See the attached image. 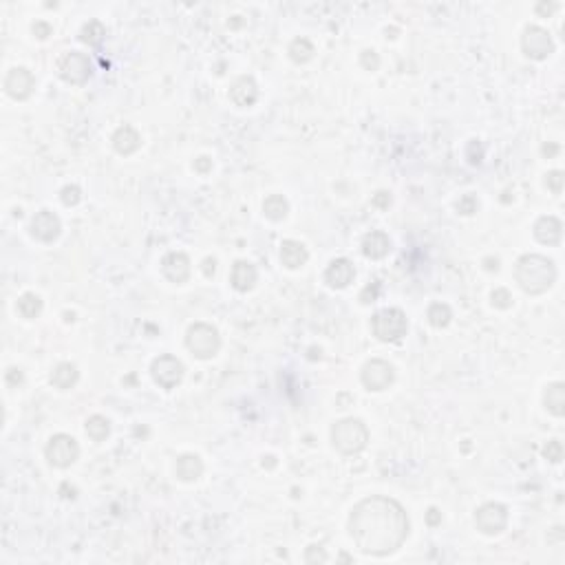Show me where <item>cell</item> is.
Segmentation results:
<instances>
[{"instance_id": "cell-1", "label": "cell", "mask_w": 565, "mask_h": 565, "mask_svg": "<svg viewBox=\"0 0 565 565\" xmlns=\"http://www.w3.org/2000/svg\"><path fill=\"white\" fill-rule=\"evenodd\" d=\"M409 517L402 503L391 497L373 495L362 499L349 517V534L360 552L389 557L409 537Z\"/></svg>"}, {"instance_id": "cell-2", "label": "cell", "mask_w": 565, "mask_h": 565, "mask_svg": "<svg viewBox=\"0 0 565 565\" xmlns=\"http://www.w3.org/2000/svg\"><path fill=\"white\" fill-rule=\"evenodd\" d=\"M515 279L526 294L539 296L557 283V265L547 256L524 254L515 265Z\"/></svg>"}, {"instance_id": "cell-3", "label": "cell", "mask_w": 565, "mask_h": 565, "mask_svg": "<svg viewBox=\"0 0 565 565\" xmlns=\"http://www.w3.org/2000/svg\"><path fill=\"white\" fill-rule=\"evenodd\" d=\"M331 444L338 453L342 455H358L367 448L369 444V428L365 426L362 419L347 417L334 424L331 428Z\"/></svg>"}, {"instance_id": "cell-4", "label": "cell", "mask_w": 565, "mask_h": 565, "mask_svg": "<svg viewBox=\"0 0 565 565\" xmlns=\"http://www.w3.org/2000/svg\"><path fill=\"white\" fill-rule=\"evenodd\" d=\"M186 347L195 358L210 360L221 349V336L219 331H216V327L208 323H195L186 334Z\"/></svg>"}, {"instance_id": "cell-5", "label": "cell", "mask_w": 565, "mask_h": 565, "mask_svg": "<svg viewBox=\"0 0 565 565\" xmlns=\"http://www.w3.org/2000/svg\"><path fill=\"white\" fill-rule=\"evenodd\" d=\"M371 331H373V336L382 342H396L402 336H407V331H409L407 314L398 307L380 309L371 318Z\"/></svg>"}, {"instance_id": "cell-6", "label": "cell", "mask_w": 565, "mask_h": 565, "mask_svg": "<svg viewBox=\"0 0 565 565\" xmlns=\"http://www.w3.org/2000/svg\"><path fill=\"white\" fill-rule=\"evenodd\" d=\"M45 455L53 468H69L78 461L80 446H78L76 438L67 435V433H57V435H53L49 440V444L45 448Z\"/></svg>"}, {"instance_id": "cell-7", "label": "cell", "mask_w": 565, "mask_h": 565, "mask_svg": "<svg viewBox=\"0 0 565 565\" xmlns=\"http://www.w3.org/2000/svg\"><path fill=\"white\" fill-rule=\"evenodd\" d=\"M57 74H60L64 82L82 86L93 76V62L91 57L82 51H69L62 55L60 64H57Z\"/></svg>"}, {"instance_id": "cell-8", "label": "cell", "mask_w": 565, "mask_h": 565, "mask_svg": "<svg viewBox=\"0 0 565 565\" xmlns=\"http://www.w3.org/2000/svg\"><path fill=\"white\" fill-rule=\"evenodd\" d=\"M475 526L482 534H488V537L501 534L505 526H508V508L497 501L484 503L482 508H477L475 512Z\"/></svg>"}, {"instance_id": "cell-9", "label": "cell", "mask_w": 565, "mask_h": 565, "mask_svg": "<svg viewBox=\"0 0 565 565\" xmlns=\"http://www.w3.org/2000/svg\"><path fill=\"white\" fill-rule=\"evenodd\" d=\"M151 373H153V380L162 386V389H175L177 384H181L183 380V362L177 360L175 356L170 354H164L153 360V367H151Z\"/></svg>"}, {"instance_id": "cell-10", "label": "cell", "mask_w": 565, "mask_h": 565, "mask_svg": "<svg viewBox=\"0 0 565 565\" xmlns=\"http://www.w3.org/2000/svg\"><path fill=\"white\" fill-rule=\"evenodd\" d=\"M521 49L530 60H545L547 55L554 53V42L543 27L530 25L526 27L524 38H521Z\"/></svg>"}, {"instance_id": "cell-11", "label": "cell", "mask_w": 565, "mask_h": 565, "mask_svg": "<svg viewBox=\"0 0 565 565\" xmlns=\"http://www.w3.org/2000/svg\"><path fill=\"white\" fill-rule=\"evenodd\" d=\"M360 380L369 391H384L393 384L396 369H393V365H389L386 360L375 358V360H369L367 365L362 367Z\"/></svg>"}, {"instance_id": "cell-12", "label": "cell", "mask_w": 565, "mask_h": 565, "mask_svg": "<svg viewBox=\"0 0 565 565\" xmlns=\"http://www.w3.org/2000/svg\"><path fill=\"white\" fill-rule=\"evenodd\" d=\"M29 230H32L34 239H38L42 243H53L62 232V221H60V216L53 214L51 210H40L32 219Z\"/></svg>"}, {"instance_id": "cell-13", "label": "cell", "mask_w": 565, "mask_h": 565, "mask_svg": "<svg viewBox=\"0 0 565 565\" xmlns=\"http://www.w3.org/2000/svg\"><path fill=\"white\" fill-rule=\"evenodd\" d=\"M36 89V78L32 76V71H27L22 67L11 69L7 78H5V91L13 99H27L32 97Z\"/></svg>"}, {"instance_id": "cell-14", "label": "cell", "mask_w": 565, "mask_h": 565, "mask_svg": "<svg viewBox=\"0 0 565 565\" xmlns=\"http://www.w3.org/2000/svg\"><path fill=\"white\" fill-rule=\"evenodd\" d=\"M190 272H193V265H190V258L183 252H168L164 258H162V274L175 285H183L188 279H190Z\"/></svg>"}, {"instance_id": "cell-15", "label": "cell", "mask_w": 565, "mask_h": 565, "mask_svg": "<svg viewBox=\"0 0 565 565\" xmlns=\"http://www.w3.org/2000/svg\"><path fill=\"white\" fill-rule=\"evenodd\" d=\"M356 279V267L349 258H334L325 270V283L334 289L349 287Z\"/></svg>"}, {"instance_id": "cell-16", "label": "cell", "mask_w": 565, "mask_h": 565, "mask_svg": "<svg viewBox=\"0 0 565 565\" xmlns=\"http://www.w3.org/2000/svg\"><path fill=\"white\" fill-rule=\"evenodd\" d=\"M230 99L235 102L239 109H248L254 106L258 99V86L250 76H241L235 80V84L230 86Z\"/></svg>"}, {"instance_id": "cell-17", "label": "cell", "mask_w": 565, "mask_h": 565, "mask_svg": "<svg viewBox=\"0 0 565 565\" xmlns=\"http://www.w3.org/2000/svg\"><path fill=\"white\" fill-rule=\"evenodd\" d=\"M534 239L543 245H559L561 237H563V223L557 219V216L547 214V216H539L537 223L532 228Z\"/></svg>"}, {"instance_id": "cell-18", "label": "cell", "mask_w": 565, "mask_h": 565, "mask_svg": "<svg viewBox=\"0 0 565 565\" xmlns=\"http://www.w3.org/2000/svg\"><path fill=\"white\" fill-rule=\"evenodd\" d=\"M111 141H113L115 153H120V155L128 157V155H133V153L139 151V146H141V135H139L137 130H135L133 126H130V124H124V126H120L118 130H115L113 137H111Z\"/></svg>"}, {"instance_id": "cell-19", "label": "cell", "mask_w": 565, "mask_h": 565, "mask_svg": "<svg viewBox=\"0 0 565 565\" xmlns=\"http://www.w3.org/2000/svg\"><path fill=\"white\" fill-rule=\"evenodd\" d=\"M389 252H391V239L386 232L371 230L369 235H365V239H362V254L367 258L378 260V258H384Z\"/></svg>"}, {"instance_id": "cell-20", "label": "cell", "mask_w": 565, "mask_h": 565, "mask_svg": "<svg viewBox=\"0 0 565 565\" xmlns=\"http://www.w3.org/2000/svg\"><path fill=\"white\" fill-rule=\"evenodd\" d=\"M256 279H258V272L250 260H237V263L232 265L230 283L237 292H250L256 285Z\"/></svg>"}, {"instance_id": "cell-21", "label": "cell", "mask_w": 565, "mask_h": 565, "mask_svg": "<svg viewBox=\"0 0 565 565\" xmlns=\"http://www.w3.org/2000/svg\"><path fill=\"white\" fill-rule=\"evenodd\" d=\"M309 258V252L307 248L302 245L300 241H294V239H287L281 243V263L287 267V270H298L307 263Z\"/></svg>"}, {"instance_id": "cell-22", "label": "cell", "mask_w": 565, "mask_h": 565, "mask_svg": "<svg viewBox=\"0 0 565 565\" xmlns=\"http://www.w3.org/2000/svg\"><path fill=\"white\" fill-rule=\"evenodd\" d=\"M175 475L181 482H197L199 477L204 475V461H201L199 455L186 453L175 463Z\"/></svg>"}, {"instance_id": "cell-23", "label": "cell", "mask_w": 565, "mask_h": 565, "mask_svg": "<svg viewBox=\"0 0 565 565\" xmlns=\"http://www.w3.org/2000/svg\"><path fill=\"white\" fill-rule=\"evenodd\" d=\"M78 380H80V371L74 362H60L51 373V384L60 391L74 389L78 384Z\"/></svg>"}, {"instance_id": "cell-24", "label": "cell", "mask_w": 565, "mask_h": 565, "mask_svg": "<svg viewBox=\"0 0 565 565\" xmlns=\"http://www.w3.org/2000/svg\"><path fill=\"white\" fill-rule=\"evenodd\" d=\"M543 404L552 415L563 417L565 415V384L563 382L547 384L543 391Z\"/></svg>"}, {"instance_id": "cell-25", "label": "cell", "mask_w": 565, "mask_h": 565, "mask_svg": "<svg viewBox=\"0 0 565 565\" xmlns=\"http://www.w3.org/2000/svg\"><path fill=\"white\" fill-rule=\"evenodd\" d=\"M287 212H289V201L283 195H270L263 201V214L274 223L283 221L287 216Z\"/></svg>"}, {"instance_id": "cell-26", "label": "cell", "mask_w": 565, "mask_h": 565, "mask_svg": "<svg viewBox=\"0 0 565 565\" xmlns=\"http://www.w3.org/2000/svg\"><path fill=\"white\" fill-rule=\"evenodd\" d=\"M426 318H428L431 327L444 329L453 321V309L448 307L446 302H433V305H428V309H426Z\"/></svg>"}, {"instance_id": "cell-27", "label": "cell", "mask_w": 565, "mask_h": 565, "mask_svg": "<svg viewBox=\"0 0 565 565\" xmlns=\"http://www.w3.org/2000/svg\"><path fill=\"white\" fill-rule=\"evenodd\" d=\"M287 53H289V57H292L296 64H305V62H309L312 57H314L316 49H314L309 38H296V40H292V45H289Z\"/></svg>"}, {"instance_id": "cell-28", "label": "cell", "mask_w": 565, "mask_h": 565, "mask_svg": "<svg viewBox=\"0 0 565 565\" xmlns=\"http://www.w3.org/2000/svg\"><path fill=\"white\" fill-rule=\"evenodd\" d=\"M16 309L22 318H27V321H34V318H38L42 314V298L34 292H27L18 298Z\"/></svg>"}, {"instance_id": "cell-29", "label": "cell", "mask_w": 565, "mask_h": 565, "mask_svg": "<svg viewBox=\"0 0 565 565\" xmlns=\"http://www.w3.org/2000/svg\"><path fill=\"white\" fill-rule=\"evenodd\" d=\"M86 435L93 442H104L111 435V422L104 415H91L86 419Z\"/></svg>"}, {"instance_id": "cell-30", "label": "cell", "mask_w": 565, "mask_h": 565, "mask_svg": "<svg viewBox=\"0 0 565 565\" xmlns=\"http://www.w3.org/2000/svg\"><path fill=\"white\" fill-rule=\"evenodd\" d=\"M104 36H106L104 25L99 20H91L89 25H84L82 34H80V40L84 42V45H89V47H99L104 42Z\"/></svg>"}, {"instance_id": "cell-31", "label": "cell", "mask_w": 565, "mask_h": 565, "mask_svg": "<svg viewBox=\"0 0 565 565\" xmlns=\"http://www.w3.org/2000/svg\"><path fill=\"white\" fill-rule=\"evenodd\" d=\"M60 199L67 208H76L80 201H82V190L78 186H64L62 193H60Z\"/></svg>"}, {"instance_id": "cell-32", "label": "cell", "mask_w": 565, "mask_h": 565, "mask_svg": "<svg viewBox=\"0 0 565 565\" xmlns=\"http://www.w3.org/2000/svg\"><path fill=\"white\" fill-rule=\"evenodd\" d=\"M466 159L473 166H480L484 159V144L480 139H470L466 146Z\"/></svg>"}, {"instance_id": "cell-33", "label": "cell", "mask_w": 565, "mask_h": 565, "mask_svg": "<svg viewBox=\"0 0 565 565\" xmlns=\"http://www.w3.org/2000/svg\"><path fill=\"white\" fill-rule=\"evenodd\" d=\"M490 300H492V305H495L497 309H508V307H512V296H510V292L505 287H499V289H495V292L490 294Z\"/></svg>"}, {"instance_id": "cell-34", "label": "cell", "mask_w": 565, "mask_h": 565, "mask_svg": "<svg viewBox=\"0 0 565 565\" xmlns=\"http://www.w3.org/2000/svg\"><path fill=\"white\" fill-rule=\"evenodd\" d=\"M477 210H480V201H477L475 195H463V197L457 201V212H459V214L470 216V214H475Z\"/></svg>"}, {"instance_id": "cell-35", "label": "cell", "mask_w": 565, "mask_h": 565, "mask_svg": "<svg viewBox=\"0 0 565 565\" xmlns=\"http://www.w3.org/2000/svg\"><path fill=\"white\" fill-rule=\"evenodd\" d=\"M543 457L547 461H552V463H559L563 459V444L559 440H552V442H547L545 448H543Z\"/></svg>"}, {"instance_id": "cell-36", "label": "cell", "mask_w": 565, "mask_h": 565, "mask_svg": "<svg viewBox=\"0 0 565 565\" xmlns=\"http://www.w3.org/2000/svg\"><path fill=\"white\" fill-rule=\"evenodd\" d=\"M563 181H565V175H563L561 170H552V172H547V175H545V186L554 195H561L563 193Z\"/></svg>"}, {"instance_id": "cell-37", "label": "cell", "mask_w": 565, "mask_h": 565, "mask_svg": "<svg viewBox=\"0 0 565 565\" xmlns=\"http://www.w3.org/2000/svg\"><path fill=\"white\" fill-rule=\"evenodd\" d=\"M360 64L365 67L367 71H378L380 69V55L375 53L373 49H367L360 53Z\"/></svg>"}, {"instance_id": "cell-38", "label": "cell", "mask_w": 565, "mask_h": 565, "mask_svg": "<svg viewBox=\"0 0 565 565\" xmlns=\"http://www.w3.org/2000/svg\"><path fill=\"white\" fill-rule=\"evenodd\" d=\"M329 557L321 545H309L305 552V563H325Z\"/></svg>"}, {"instance_id": "cell-39", "label": "cell", "mask_w": 565, "mask_h": 565, "mask_svg": "<svg viewBox=\"0 0 565 565\" xmlns=\"http://www.w3.org/2000/svg\"><path fill=\"white\" fill-rule=\"evenodd\" d=\"M378 294H380V283L375 281V283H371V285H367L365 289H362L360 300L365 302V305H369V302H373L375 298H378Z\"/></svg>"}, {"instance_id": "cell-40", "label": "cell", "mask_w": 565, "mask_h": 565, "mask_svg": "<svg viewBox=\"0 0 565 565\" xmlns=\"http://www.w3.org/2000/svg\"><path fill=\"white\" fill-rule=\"evenodd\" d=\"M391 193H384V190H380V193H375L373 195V199H371V204L375 206V208H380V210H386L389 206H391Z\"/></svg>"}, {"instance_id": "cell-41", "label": "cell", "mask_w": 565, "mask_h": 565, "mask_svg": "<svg viewBox=\"0 0 565 565\" xmlns=\"http://www.w3.org/2000/svg\"><path fill=\"white\" fill-rule=\"evenodd\" d=\"M34 34H36V38H40V40L49 38V36H51V25H47V22L38 20V22L34 25Z\"/></svg>"}, {"instance_id": "cell-42", "label": "cell", "mask_w": 565, "mask_h": 565, "mask_svg": "<svg viewBox=\"0 0 565 565\" xmlns=\"http://www.w3.org/2000/svg\"><path fill=\"white\" fill-rule=\"evenodd\" d=\"M22 380H25V375H22L20 369H9L7 371V384L9 386H18V384H22Z\"/></svg>"}, {"instance_id": "cell-43", "label": "cell", "mask_w": 565, "mask_h": 565, "mask_svg": "<svg viewBox=\"0 0 565 565\" xmlns=\"http://www.w3.org/2000/svg\"><path fill=\"white\" fill-rule=\"evenodd\" d=\"M426 521H428V526H440L442 524V512L438 508H428Z\"/></svg>"}, {"instance_id": "cell-44", "label": "cell", "mask_w": 565, "mask_h": 565, "mask_svg": "<svg viewBox=\"0 0 565 565\" xmlns=\"http://www.w3.org/2000/svg\"><path fill=\"white\" fill-rule=\"evenodd\" d=\"M195 168H197L199 172H208V170L212 168V159H208V157H199L197 162H195Z\"/></svg>"}, {"instance_id": "cell-45", "label": "cell", "mask_w": 565, "mask_h": 565, "mask_svg": "<svg viewBox=\"0 0 565 565\" xmlns=\"http://www.w3.org/2000/svg\"><path fill=\"white\" fill-rule=\"evenodd\" d=\"M201 270H204V274H206L208 279L214 277V272H216V260H214V258H206V260H204V267H201Z\"/></svg>"}, {"instance_id": "cell-46", "label": "cell", "mask_w": 565, "mask_h": 565, "mask_svg": "<svg viewBox=\"0 0 565 565\" xmlns=\"http://www.w3.org/2000/svg\"><path fill=\"white\" fill-rule=\"evenodd\" d=\"M554 9H557L554 3H539L537 5V13H541V16H550V13H552Z\"/></svg>"}, {"instance_id": "cell-47", "label": "cell", "mask_w": 565, "mask_h": 565, "mask_svg": "<svg viewBox=\"0 0 565 565\" xmlns=\"http://www.w3.org/2000/svg\"><path fill=\"white\" fill-rule=\"evenodd\" d=\"M541 153H543L545 157H552V155H557V153H559V146H557V144H550V146L545 144V146L541 148Z\"/></svg>"}, {"instance_id": "cell-48", "label": "cell", "mask_w": 565, "mask_h": 565, "mask_svg": "<svg viewBox=\"0 0 565 565\" xmlns=\"http://www.w3.org/2000/svg\"><path fill=\"white\" fill-rule=\"evenodd\" d=\"M265 459H267V466H274V463H277V461H274V455H267Z\"/></svg>"}]
</instances>
